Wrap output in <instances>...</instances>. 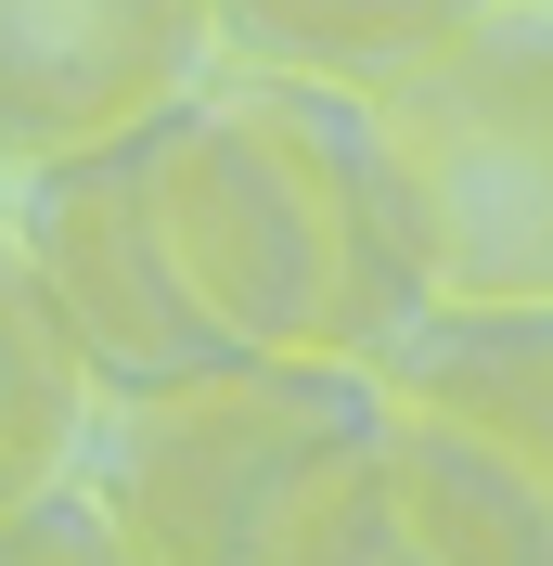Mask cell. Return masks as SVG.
Instances as JSON below:
<instances>
[{
    "label": "cell",
    "mask_w": 553,
    "mask_h": 566,
    "mask_svg": "<svg viewBox=\"0 0 553 566\" xmlns=\"http://www.w3.org/2000/svg\"><path fill=\"white\" fill-rule=\"evenodd\" d=\"M27 258L104 399L194 387L219 360H386L425 296L374 104L244 65L27 180Z\"/></svg>",
    "instance_id": "obj_1"
},
{
    "label": "cell",
    "mask_w": 553,
    "mask_h": 566,
    "mask_svg": "<svg viewBox=\"0 0 553 566\" xmlns=\"http://www.w3.org/2000/svg\"><path fill=\"white\" fill-rule=\"evenodd\" d=\"M129 566H386V387L374 360H219L194 387L116 399V451L91 476Z\"/></svg>",
    "instance_id": "obj_2"
},
{
    "label": "cell",
    "mask_w": 553,
    "mask_h": 566,
    "mask_svg": "<svg viewBox=\"0 0 553 566\" xmlns=\"http://www.w3.org/2000/svg\"><path fill=\"white\" fill-rule=\"evenodd\" d=\"M374 142L438 310H553V13L477 0L386 65Z\"/></svg>",
    "instance_id": "obj_3"
},
{
    "label": "cell",
    "mask_w": 553,
    "mask_h": 566,
    "mask_svg": "<svg viewBox=\"0 0 553 566\" xmlns=\"http://www.w3.org/2000/svg\"><path fill=\"white\" fill-rule=\"evenodd\" d=\"M413 566H553V310H425L374 360Z\"/></svg>",
    "instance_id": "obj_4"
},
{
    "label": "cell",
    "mask_w": 553,
    "mask_h": 566,
    "mask_svg": "<svg viewBox=\"0 0 553 566\" xmlns=\"http://www.w3.org/2000/svg\"><path fill=\"white\" fill-rule=\"evenodd\" d=\"M207 52V0H0V168H52L168 116Z\"/></svg>",
    "instance_id": "obj_5"
},
{
    "label": "cell",
    "mask_w": 553,
    "mask_h": 566,
    "mask_svg": "<svg viewBox=\"0 0 553 566\" xmlns=\"http://www.w3.org/2000/svg\"><path fill=\"white\" fill-rule=\"evenodd\" d=\"M77 424H91V360H77L65 310H52L27 232H0V515L65 490Z\"/></svg>",
    "instance_id": "obj_6"
},
{
    "label": "cell",
    "mask_w": 553,
    "mask_h": 566,
    "mask_svg": "<svg viewBox=\"0 0 553 566\" xmlns=\"http://www.w3.org/2000/svg\"><path fill=\"white\" fill-rule=\"evenodd\" d=\"M219 39L271 77H335V91H374L386 65H413L438 27H463L477 0H207Z\"/></svg>",
    "instance_id": "obj_7"
},
{
    "label": "cell",
    "mask_w": 553,
    "mask_h": 566,
    "mask_svg": "<svg viewBox=\"0 0 553 566\" xmlns=\"http://www.w3.org/2000/svg\"><path fill=\"white\" fill-rule=\"evenodd\" d=\"M0 566H129V541L91 490H39L27 515H0Z\"/></svg>",
    "instance_id": "obj_8"
},
{
    "label": "cell",
    "mask_w": 553,
    "mask_h": 566,
    "mask_svg": "<svg viewBox=\"0 0 553 566\" xmlns=\"http://www.w3.org/2000/svg\"><path fill=\"white\" fill-rule=\"evenodd\" d=\"M386 566H413V554H386Z\"/></svg>",
    "instance_id": "obj_9"
}]
</instances>
